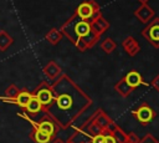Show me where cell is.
<instances>
[{"label": "cell", "instance_id": "obj_1", "mask_svg": "<svg viewBox=\"0 0 159 143\" xmlns=\"http://www.w3.org/2000/svg\"><path fill=\"white\" fill-rule=\"evenodd\" d=\"M53 101L46 107L61 128H68L93 103L92 98L67 75H62L53 85Z\"/></svg>", "mask_w": 159, "mask_h": 143}, {"label": "cell", "instance_id": "obj_2", "mask_svg": "<svg viewBox=\"0 0 159 143\" xmlns=\"http://www.w3.org/2000/svg\"><path fill=\"white\" fill-rule=\"evenodd\" d=\"M61 32H63L81 52L92 48L99 41V36H97L92 31L89 22L81 20L80 17H77L76 14H73L65 22Z\"/></svg>", "mask_w": 159, "mask_h": 143}, {"label": "cell", "instance_id": "obj_3", "mask_svg": "<svg viewBox=\"0 0 159 143\" xmlns=\"http://www.w3.org/2000/svg\"><path fill=\"white\" fill-rule=\"evenodd\" d=\"M75 14L77 15V17H80L81 20H84L87 22H89L93 19H96L97 16L102 15L101 7H99L98 2H96V0H84V1H82L77 6Z\"/></svg>", "mask_w": 159, "mask_h": 143}, {"label": "cell", "instance_id": "obj_4", "mask_svg": "<svg viewBox=\"0 0 159 143\" xmlns=\"http://www.w3.org/2000/svg\"><path fill=\"white\" fill-rule=\"evenodd\" d=\"M140 34L153 47L159 48V17H153Z\"/></svg>", "mask_w": 159, "mask_h": 143}, {"label": "cell", "instance_id": "obj_5", "mask_svg": "<svg viewBox=\"0 0 159 143\" xmlns=\"http://www.w3.org/2000/svg\"><path fill=\"white\" fill-rule=\"evenodd\" d=\"M132 116L142 124V126H148L155 117H157V112L147 103L143 102L139 104L138 108L132 111Z\"/></svg>", "mask_w": 159, "mask_h": 143}, {"label": "cell", "instance_id": "obj_6", "mask_svg": "<svg viewBox=\"0 0 159 143\" xmlns=\"http://www.w3.org/2000/svg\"><path fill=\"white\" fill-rule=\"evenodd\" d=\"M34 96L39 99V102L42 104V107H47L53 101V90H52V87H48L47 85H42L36 91V93Z\"/></svg>", "mask_w": 159, "mask_h": 143}, {"label": "cell", "instance_id": "obj_7", "mask_svg": "<svg viewBox=\"0 0 159 143\" xmlns=\"http://www.w3.org/2000/svg\"><path fill=\"white\" fill-rule=\"evenodd\" d=\"M134 16L143 24H148L153 17H155V11L147 4L142 2V5L134 11Z\"/></svg>", "mask_w": 159, "mask_h": 143}, {"label": "cell", "instance_id": "obj_8", "mask_svg": "<svg viewBox=\"0 0 159 143\" xmlns=\"http://www.w3.org/2000/svg\"><path fill=\"white\" fill-rule=\"evenodd\" d=\"M123 78H124V81L127 82V85H128L129 87H132L133 90H135V88L139 87V86H149V83L144 82L142 75H140L137 70H130L129 72H127V75H125Z\"/></svg>", "mask_w": 159, "mask_h": 143}, {"label": "cell", "instance_id": "obj_9", "mask_svg": "<svg viewBox=\"0 0 159 143\" xmlns=\"http://www.w3.org/2000/svg\"><path fill=\"white\" fill-rule=\"evenodd\" d=\"M91 119L101 128V129H106V128H109L114 122L106 114V112L102 109V108H99V109H97V111H94V113L91 116Z\"/></svg>", "mask_w": 159, "mask_h": 143}, {"label": "cell", "instance_id": "obj_10", "mask_svg": "<svg viewBox=\"0 0 159 143\" xmlns=\"http://www.w3.org/2000/svg\"><path fill=\"white\" fill-rule=\"evenodd\" d=\"M122 47L124 48L127 55L130 56V57H134L140 51V45H139V42L133 36H127L122 41Z\"/></svg>", "mask_w": 159, "mask_h": 143}, {"label": "cell", "instance_id": "obj_11", "mask_svg": "<svg viewBox=\"0 0 159 143\" xmlns=\"http://www.w3.org/2000/svg\"><path fill=\"white\" fill-rule=\"evenodd\" d=\"M89 25H91L92 31H93L97 36H99V37H101V35H102L104 31H107V30L109 29V22H108L102 15H99V16H97L96 19H93L92 21H89Z\"/></svg>", "mask_w": 159, "mask_h": 143}, {"label": "cell", "instance_id": "obj_12", "mask_svg": "<svg viewBox=\"0 0 159 143\" xmlns=\"http://www.w3.org/2000/svg\"><path fill=\"white\" fill-rule=\"evenodd\" d=\"M34 127L36 129L51 136V137H53L56 134V132H57V127L51 119H43V121L39 122V123H34Z\"/></svg>", "mask_w": 159, "mask_h": 143}, {"label": "cell", "instance_id": "obj_13", "mask_svg": "<svg viewBox=\"0 0 159 143\" xmlns=\"http://www.w3.org/2000/svg\"><path fill=\"white\" fill-rule=\"evenodd\" d=\"M114 91L120 96V97H123V98H127V97H129V95L134 91L132 87H129L128 85H127V82L124 81V78L122 77L116 85H114Z\"/></svg>", "mask_w": 159, "mask_h": 143}, {"label": "cell", "instance_id": "obj_14", "mask_svg": "<svg viewBox=\"0 0 159 143\" xmlns=\"http://www.w3.org/2000/svg\"><path fill=\"white\" fill-rule=\"evenodd\" d=\"M111 131H112V134H113L117 143H127V133L119 126L113 123L112 127H111Z\"/></svg>", "mask_w": 159, "mask_h": 143}, {"label": "cell", "instance_id": "obj_15", "mask_svg": "<svg viewBox=\"0 0 159 143\" xmlns=\"http://www.w3.org/2000/svg\"><path fill=\"white\" fill-rule=\"evenodd\" d=\"M25 108H26V111L29 112V113H31V114H36V113H39L41 109H42V104L39 102V99L32 95V97L30 98V101L27 102V104L25 106Z\"/></svg>", "mask_w": 159, "mask_h": 143}, {"label": "cell", "instance_id": "obj_16", "mask_svg": "<svg viewBox=\"0 0 159 143\" xmlns=\"http://www.w3.org/2000/svg\"><path fill=\"white\" fill-rule=\"evenodd\" d=\"M101 48L106 52V53H112L116 48H117V44H116V41L113 40V39H111V37H106L102 42H101Z\"/></svg>", "mask_w": 159, "mask_h": 143}, {"label": "cell", "instance_id": "obj_17", "mask_svg": "<svg viewBox=\"0 0 159 143\" xmlns=\"http://www.w3.org/2000/svg\"><path fill=\"white\" fill-rule=\"evenodd\" d=\"M32 138H34V141H35L36 143H50V142L52 141V137H51V136H48V134H46V133H43V132L36 129V128H35V131H34Z\"/></svg>", "mask_w": 159, "mask_h": 143}, {"label": "cell", "instance_id": "obj_18", "mask_svg": "<svg viewBox=\"0 0 159 143\" xmlns=\"http://www.w3.org/2000/svg\"><path fill=\"white\" fill-rule=\"evenodd\" d=\"M45 72H46V75H47L50 78H55L57 75L61 73V68H60L55 62H50V63L46 66Z\"/></svg>", "mask_w": 159, "mask_h": 143}, {"label": "cell", "instance_id": "obj_19", "mask_svg": "<svg viewBox=\"0 0 159 143\" xmlns=\"http://www.w3.org/2000/svg\"><path fill=\"white\" fill-rule=\"evenodd\" d=\"M31 97H32V95H31L30 92H27V91H21V92H19L17 96H16V103L20 104L21 107H25V106L27 104V102L30 101Z\"/></svg>", "mask_w": 159, "mask_h": 143}, {"label": "cell", "instance_id": "obj_20", "mask_svg": "<svg viewBox=\"0 0 159 143\" xmlns=\"http://www.w3.org/2000/svg\"><path fill=\"white\" fill-rule=\"evenodd\" d=\"M61 37H62L61 31H58V30H56V29L51 30V31L48 32V35H47V40H48L51 44H53V45H56V44L61 40Z\"/></svg>", "mask_w": 159, "mask_h": 143}, {"label": "cell", "instance_id": "obj_21", "mask_svg": "<svg viewBox=\"0 0 159 143\" xmlns=\"http://www.w3.org/2000/svg\"><path fill=\"white\" fill-rule=\"evenodd\" d=\"M111 127H112V126H111ZM111 127L102 131V133L104 134V143H117L116 139H114V137H113V134H112Z\"/></svg>", "mask_w": 159, "mask_h": 143}, {"label": "cell", "instance_id": "obj_22", "mask_svg": "<svg viewBox=\"0 0 159 143\" xmlns=\"http://www.w3.org/2000/svg\"><path fill=\"white\" fill-rule=\"evenodd\" d=\"M138 143H159V141H158L153 134L148 133V134H145L143 138H140Z\"/></svg>", "mask_w": 159, "mask_h": 143}, {"label": "cell", "instance_id": "obj_23", "mask_svg": "<svg viewBox=\"0 0 159 143\" xmlns=\"http://www.w3.org/2000/svg\"><path fill=\"white\" fill-rule=\"evenodd\" d=\"M139 142V137L133 133V132H129L127 133V143H138Z\"/></svg>", "mask_w": 159, "mask_h": 143}, {"label": "cell", "instance_id": "obj_24", "mask_svg": "<svg viewBox=\"0 0 159 143\" xmlns=\"http://www.w3.org/2000/svg\"><path fill=\"white\" fill-rule=\"evenodd\" d=\"M89 143H104V134L103 133H99V134L93 136L89 139Z\"/></svg>", "mask_w": 159, "mask_h": 143}, {"label": "cell", "instance_id": "obj_25", "mask_svg": "<svg viewBox=\"0 0 159 143\" xmlns=\"http://www.w3.org/2000/svg\"><path fill=\"white\" fill-rule=\"evenodd\" d=\"M150 86L154 87L157 91H159V75H157V76L150 81Z\"/></svg>", "mask_w": 159, "mask_h": 143}, {"label": "cell", "instance_id": "obj_26", "mask_svg": "<svg viewBox=\"0 0 159 143\" xmlns=\"http://www.w3.org/2000/svg\"><path fill=\"white\" fill-rule=\"evenodd\" d=\"M52 143H65V142H63L62 139H55V141H53Z\"/></svg>", "mask_w": 159, "mask_h": 143}, {"label": "cell", "instance_id": "obj_27", "mask_svg": "<svg viewBox=\"0 0 159 143\" xmlns=\"http://www.w3.org/2000/svg\"><path fill=\"white\" fill-rule=\"evenodd\" d=\"M138 1H140V2H147V1H149V0H138Z\"/></svg>", "mask_w": 159, "mask_h": 143}]
</instances>
